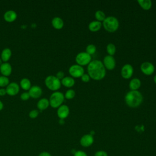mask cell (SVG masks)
I'll return each instance as SVG.
<instances>
[{"label": "cell", "instance_id": "obj_6", "mask_svg": "<svg viewBox=\"0 0 156 156\" xmlns=\"http://www.w3.org/2000/svg\"><path fill=\"white\" fill-rule=\"evenodd\" d=\"M76 62L80 66L88 65L91 61V56L86 52H80L76 56Z\"/></svg>", "mask_w": 156, "mask_h": 156}, {"label": "cell", "instance_id": "obj_7", "mask_svg": "<svg viewBox=\"0 0 156 156\" xmlns=\"http://www.w3.org/2000/svg\"><path fill=\"white\" fill-rule=\"evenodd\" d=\"M68 71L72 77H80L85 73L83 68L77 64L71 65L69 68Z\"/></svg>", "mask_w": 156, "mask_h": 156}, {"label": "cell", "instance_id": "obj_31", "mask_svg": "<svg viewBox=\"0 0 156 156\" xmlns=\"http://www.w3.org/2000/svg\"><path fill=\"white\" fill-rule=\"evenodd\" d=\"M20 98H21V99L23 101H27V100H28L30 97V95H29V94L28 92H23V93L21 94Z\"/></svg>", "mask_w": 156, "mask_h": 156}, {"label": "cell", "instance_id": "obj_16", "mask_svg": "<svg viewBox=\"0 0 156 156\" xmlns=\"http://www.w3.org/2000/svg\"><path fill=\"white\" fill-rule=\"evenodd\" d=\"M17 18V13L13 10H7L4 14V19L7 22H13Z\"/></svg>", "mask_w": 156, "mask_h": 156}, {"label": "cell", "instance_id": "obj_36", "mask_svg": "<svg viewBox=\"0 0 156 156\" xmlns=\"http://www.w3.org/2000/svg\"><path fill=\"white\" fill-rule=\"evenodd\" d=\"M38 156H52L51 154L46 151H43L41 152H40L38 155Z\"/></svg>", "mask_w": 156, "mask_h": 156}, {"label": "cell", "instance_id": "obj_1", "mask_svg": "<svg viewBox=\"0 0 156 156\" xmlns=\"http://www.w3.org/2000/svg\"><path fill=\"white\" fill-rule=\"evenodd\" d=\"M87 72L90 78L95 80H102L106 74L105 68L102 62L99 60L90 62L87 66Z\"/></svg>", "mask_w": 156, "mask_h": 156}, {"label": "cell", "instance_id": "obj_4", "mask_svg": "<svg viewBox=\"0 0 156 156\" xmlns=\"http://www.w3.org/2000/svg\"><path fill=\"white\" fill-rule=\"evenodd\" d=\"M65 99L64 94L60 91H55L51 94L49 98V105L52 108H58L63 102Z\"/></svg>", "mask_w": 156, "mask_h": 156}, {"label": "cell", "instance_id": "obj_39", "mask_svg": "<svg viewBox=\"0 0 156 156\" xmlns=\"http://www.w3.org/2000/svg\"><path fill=\"white\" fill-rule=\"evenodd\" d=\"M59 122H60V124H64V119H60Z\"/></svg>", "mask_w": 156, "mask_h": 156}, {"label": "cell", "instance_id": "obj_12", "mask_svg": "<svg viewBox=\"0 0 156 156\" xmlns=\"http://www.w3.org/2000/svg\"><path fill=\"white\" fill-rule=\"evenodd\" d=\"M69 113V108L66 105H61L57 108V114L60 119H64L68 117Z\"/></svg>", "mask_w": 156, "mask_h": 156}, {"label": "cell", "instance_id": "obj_20", "mask_svg": "<svg viewBox=\"0 0 156 156\" xmlns=\"http://www.w3.org/2000/svg\"><path fill=\"white\" fill-rule=\"evenodd\" d=\"M141 80L138 78L135 77L131 79L129 86L130 90H138L141 87Z\"/></svg>", "mask_w": 156, "mask_h": 156}, {"label": "cell", "instance_id": "obj_35", "mask_svg": "<svg viewBox=\"0 0 156 156\" xmlns=\"http://www.w3.org/2000/svg\"><path fill=\"white\" fill-rule=\"evenodd\" d=\"M55 76H56V77L58 78L59 80H60V79L62 80V79L64 77V76H65L64 72L62 71H58V72L57 73Z\"/></svg>", "mask_w": 156, "mask_h": 156}, {"label": "cell", "instance_id": "obj_17", "mask_svg": "<svg viewBox=\"0 0 156 156\" xmlns=\"http://www.w3.org/2000/svg\"><path fill=\"white\" fill-rule=\"evenodd\" d=\"M52 26L56 29H61L64 25V22L63 20L58 16L54 17L51 21Z\"/></svg>", "mask_w": 156, "mask_h": 156}, {"label": "cell", "instance_id": "obj_29", "mask_svg": "<svg viewBox=\"0 0 156 156\" xmlns=\"http://www.w3.org/2000/svg\"><path fill=\"white\" fill-rule=\"evenodd\" d=\"M9 83V79L7 77L4 76H0V87H4L7 86Z\"/></svg>", "mask_w": 156, "mask_h": 156}, {"label": "cell", "instance_id": "obj_11", "mask_svg": "<svg viewBox=\"0 0 156 156\" xmlns=\"http://www.w3.org/2000/svg\"><path fill=\"white\" fill-rule=\"evenodd\" d=\"M6 93L10 96H15L19 93L20 91V85L16 82H10L7 86Z\"/></svg>", "mask_w": 156, "mask_h": 156}, {"label": "cell", "instance_id": "obj_41", "mask_svg": "<svg viewBox=\"0 0 156 156\" xmlns=\"http://www.w3.org/2000/svg\"><path fill=\"white\" fill-rule=\"evenodd\" d=\"M2 63V59H1V58L0 57V65H1Z\"/></svg>", "mask_w": 156, "mask_h": 156}, {"label": "cell", "instance_id": "obj_33", "mask_svg": "<svg viewBox=\"0 0 156 156\" xmlns=\"http://www.w3.org/2000/svg\"><path fill=\"white\" fill-rule=\"evenodd\" d=\"M94 156H108V154L104 151H98L95 152Z\"/></svg>", "mask_w": 156, "mask_h": 156}, {"label": "cell", "instance_id": "obj_21", "mask_svg": "<svg viewBox=\"0 0 156 156\" xmlns=\"http://www.w3.org/2000/svg\"><path fill=\"white\" fill-rule=\"evenodd\" d=\"M12 55V51L9 48H5L3 49V50L1 52V58L4 62H7Z\"/></svg>", "mask_w": 156, "mask_h": 156}, {"label": "cell", "instance_id": "obj_34", "mask_svg": "<svg viewBox=\"0 0 156 156\" xmlns=\"http://www.w3.org/2000/svg\"><path fill=\"white\" fill-rule=\"evenodd\" d=\"M74 156H88V155L84 151H77L74 154Z\"/></svg>", "mask_w": 156, "mask_h": 156}, {"label": "cell", "instance_id": "obj_40", "mask_svg": "<svg viewBox=\"0 0 156 156\" xmlns=\"http://www.w3.org/2000/svg\"><path fill=\"white\" fill-rule=\"evenodd\" d=\"M154 82L156 83V74L155 75V76H154Z\"/></svg>", "mask_w": 156, "mask_h": 156}, {"label": "cell", "instance_id": "obj_14", "mask_svg": "<svg viewBox=\"0 0 156 156\" xmlns=\"http://www.w3.org/2000/svg\"><path fill=\"white\" fill-rule=\"evenodd\" d=\"M94 142V138L93 136L90 134H85L83 135L80 140V145L83 147H89Z\"/></svg>", "mask_w": 156, "mask_h": 156}, {"label": "cell", "instance_id": "obj_38", "mask_svg": "<svg viewBox=\"0 0 156 156\" xmlns=\"http://www.w3.org/2000/svg\"><path fill=\"white\" fill-rule=\"evenodd\" d=\"M3 107H4V104H3L2 102L1 101H0V111L2 110Z\"/></svg>", "mask_w": 156, "mask_h": 156}, {"label": "cell", "instance_id": "obj_24", "mask_svg": "<svg viewBox=\"0 0 156 156\" xmlns=\"http://www.w3.org/2000/svg\"><path fill=\"white\" fill-rule=\"evenodd\" d=\"M20 86L24 90H29L31 87L30 80L27 78H23L20 81Z\"/></svg>", "mask_w": 156, "mask_h": 156}, {"label": "cell", "instance_id": "obj_15", "mask_svg": "<svg viewBox=\"0 0 156 156\" xmlns=\"http://www.w3.org/2000/svg\"><path fill=\"white\" fill-rule=\"evenodd\" d=\"M0 71L2 76L7 77L11 74L12 71V67L9 63L3 62L0 65Z\"/></svg>", "mask_w": 156, "mask_h": 156}, {"label": "cell", "instance_id": "obj_10", "mask_svg": "<svg viewBox=\"0 0 156 156\" xmlns=\"http://www.w3.org/2000/svg\"><path fill=\"white\" fill-rule=\"evenodd\" d=\"M103 64L105 68L108 70H112L115 68L116 61L113 56L107 55H105L103 58Z\"/></svg>", "mask_w": 156, "mask_h": 156}, {"label": "cell", "instance_id": "obj_18", "mask_svg": "<svg viewBox=\"0 0 156 156\" xmlns=\"http://www.w3.org/2000/svg\"><path fill=\"white\" fill-rule=\"evenodd\" d=\"M61 83L68 88H71L75 84V80L73 77L71 76H66L64 77L61 80Z\"/></svg>", "mask_w": 156, "mask_h": 156}, {"label": "cell", "instance_id": "obj_25", "mask_svg": "<svg viewBox=\"0 0 156 156\" xmlns=\"http://www.w3.org/2000/svg\"><path fill=\"white\" fill-rule=\"evenodd\" d=\"M94 16H95L97 21H100L101 23L106 18L105 13L102 10H98L96 11V12L94 13Z\"/></svg>", "mask_w": 156, "mask_h": 156}, {"label": "cell", "instance_id": "obj_19", "mask_svg": "<svg viewBox=\"0 0 156 156\" xmlns=\"http://www.w3.org/2000/svg\"><path fill=\"white\" fill-rule=\"evenodd\" d=\"M102 24V23L97 20L90 22L88 24V29L91 32H97L101 29Z\"/></svg>", "mask_w": 156, "mask_h": 156}, {"label": "cell", "instance_id": "obj_28", "mask_svg": "<svg viewBox=\"0 0 156 156\" xmlns=\"http://www.w3.org/2000/svg\"><path fill=\"white\" fill-rule=\"evenodd\" d=\"M96 51V47L93 44H88L86 48V52L88 54L93 55L94 54Z\"/></svg>", "mask_w": 156, "mask_h": 156}, {"label": "cell", "instance_id": "obj_5", "mask_svg": "<svg viewBox=\"0 0 156 156\" xmlns=\"http://www.w3.org/2000/svg\"><path fill=\"white\" fill-rule=\"evenodd\" d=\"M44 83L46 86L52 91L58 90L61 87V80L56 77L55 76L49 75L45 78Z\"/></svg>", "mask_w": 156, "mask_h": 156}, {"label": "cell", "instance_id": "obj_32", "mask_svg": "<svg viewBox=\"0 0 156 156\" xmlns=\"http://www.w3.org/2000/svg\"><path fill=\"white\" fill-rule=\"evenodd\" d=\"M80 77H81V80L84 82H88L90 80V76L86 73H84Z\"/></svg>", "mask_w": 156, "mask_h": 156}, {"label": "cell", "instance_id": "obj_8", "mask_svg": "<svg viewBox=\"0 0 156 156\" xmlns=\"http://www.w3.org/2000/svg\"><path fill=\"white\" fill-rule=\"evenodd\" d=\"M140 69L141 72L147 76L152 75L155 71L154 65L149 62H144L142 63L140 66Z\"/></svg>", "mask_w": 156, "mask_h": 156}, {"label": "cell", "instance_id": "obj_30", "mask_svg": "<svg viewBox=\"0 0 156 156\" xmlns=\"http://www.w3.org/2000/svg\"><path fill=\"white\" fill-rule=\"evenodd\" d=\"M39 114V111L38 110H36V109H34V110H32L29 113V116L30 118H32V119H34V118H36L38 115Z\"/></svg>", "mask_w": 156, "mask_h": 156}, {"label": "cell", "instance_id": "obj_22", "mask_svg": "<svg viewBox=\"0 0 156 156\" xmlns=\"http://www.w3.org/2000/svg\"><path fill=\"white\" fill-rule=\"evenodd\" d=\"M49 105V101L47 98H41L40 99L37 104V107L40 110H46Z\"/></svg>", "mask_w": 156, "mask_h": 156}, {"label": "cell", "instance_id": "obj_3", "mask_svg": "<svg viewBox=\"0 0 156 156\" xmlns=\"http://www.w3.org/2000/svg\"><path fill=\"white\" fill-rule=\"evenodd\" d=\"M102 24L107 31L109 32H114L118 29L119 23L116 17L110 16L105 18V20L102 21Z\"/></svg>", "mask_w": 156, "mask_h": 156}, {"label": "cell", "instance_id": "obj_37", "mask_svg": "<svg viewBox=\"0 0 156 156\" xmlns=\"http://www.w3.org/2000/svg\"><path fill=\"white\" fill-rule=\"evenodd\" d=\"M6 94H7L6 90L5 88H0V96H4Z\"/></svg>", "mask_w": 156, "mask_h": 156}, {"label": "cell", "instance_id": "obj_13", "mask_svg": "<svg viewBox=\"0 0 156 156\" xmlns=\"http://www.w3.org/2000/svg\"><path fill=\"white\" fill-rule=\"evenodd\" d=\"M29 94L30 97L34 99H37L40 98L42 94V89L38 85H34L30 87L29 90Z\"/></svg>", "mask_w": 156, "mask_h": 156}, {"label": "cell", "instance_id": "obj_9", "mask_svg": "<svg viewBox=\"0 0 156 156\" xmlns=\"http://www.w3.org/2000/svg\"><path fill=\"white\" fill-rule=\"evenodd\" d=\"M133 73V66L129 64L126 63L122 66L121 70V76L126 79H128L130 78Z\"/></svg>", "mask_w": 156, "mask_h": 156}, {"label": "cell", "instance_id": "obj_26", "mask_svg": "<svg viewBox=\"0 0 156 156\" xmlns=\"http://www.w3.org/2000/svg\"><path fill=\"white\" fill-rule=\"evenodd\" d=\"M106 49L108 55L112 56H113L116 52V46L113 43H110L107 45Z\"/></svg>", "mask_w": 156, "mask_h": 156}, {"label": "cell", "instance_id": "obj_23", "mask_svg": "<svg viewBox=\"0 0 156 156\" xmlns=\"http://www.w3.org/2000/svg\"><path fill=\"white\" fill-rule=\"evenodd\" d=\"M140 7L146 10H149L152 7V1L151 0H137Z\"/></svg>", "mask_w": 156, "mask_h": 156}, {"label": "cell", "instance_id": "obj_2", "mask_svg": "<svg viewBox=\"0 0 156 156\" xmlns=\"http://www.w3.org/2000/svg\"><path fill=\"white\" fill-rule=\"evenodd\" d=\"M126 104L131 108H136L141 105L143 97L138 90H130L128 91L124 98Z\"/></svg>", "mask_w": 156, "mask_h": 156}, {"label": "cell", "instance_id": "obj_27", "mask_svg": "<svg viewBox=\"0 0 156 156\" xmlns=\"http://www.w3.org/2000/svg\"><path fill=\"white\" fill-rule=\"evenodd\" d=\"M75 95H76L75 91L73 89H69L65 92L64 96H65V98L67 99H72L74 98Z\"/></svg>", "mask_w": 156, "mask_h": 156}]
</instances>
